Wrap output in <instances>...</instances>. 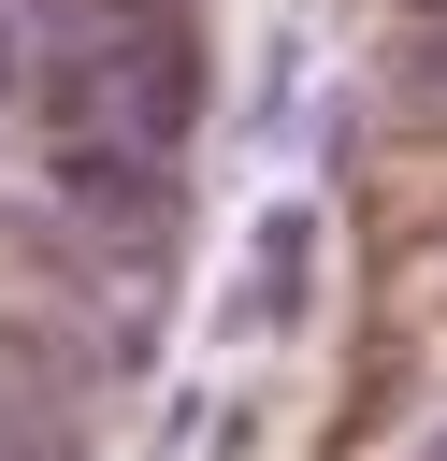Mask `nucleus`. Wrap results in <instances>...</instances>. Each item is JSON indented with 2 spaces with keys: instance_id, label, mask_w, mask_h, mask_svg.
I'll use <instances>...</instances> for the list:
<instances>
[{
  "instance_id": "obj_1",
  "label": "nucleus",
  "mask_w": 447,
  "mask_h": 461,
  "mask_svg": "<svg viewBox=\"0 0 447 461\" xmlns=\"http://www.w3.org/2000/svg\"><path fill=\"white\" fill-rule=\"evenodd\" d=\"M389 86L447 115V14H404V43H389Z\"/></svg>"
}]
</instances>
